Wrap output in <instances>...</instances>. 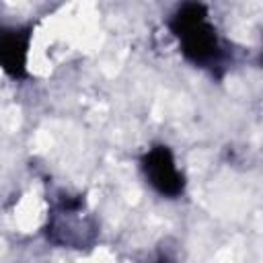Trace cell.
<instances>
[{"label":"cell","instance_id":"6da1fadb","mask_svg":"<svg viewBox=\"0 0 263 263\" xmlns=\"http://www.w3.org/2000/svg\"><path fill=\"white\" fill-rule=\"evenodd\" d=\"M171 29L181 43L183 55L195 66L218 64L222 49L214 27L208 23V12L203 4H183L171 21Z\"/></svg>","mask_w":263,"mask_h":263},{"label":"cell","instance_id":"7a4b0ae2","mask_svg":"<svg viewBox=\"0 0 263 263\" xmlns=\"http://www.w3.org/2000/svg\"><path fill=\"white\" fill-rule=\"evenodd\" d=\"M142 166H144V175L148 179V183L166 197H177L183 193V175L179 173L175 158L171 154V150L166 146H154L146 152V156L142 158Z\"/></svg>","mask_w":263,"mask_h":263},{"label":"cell","instance_id":"3957f363","mask_svg":"<svg viewBox=\"0 0 263 263\" xmlns=\"http://www.w3.org/2000/svg\"><path fill=\"white\" fill-rule=\"evenodd\" d=\"M29 51V31L14 27H0V68L18 78L25 74Z\"/></svg>","mask_w":263,"mask_h":263}]
</instances>
